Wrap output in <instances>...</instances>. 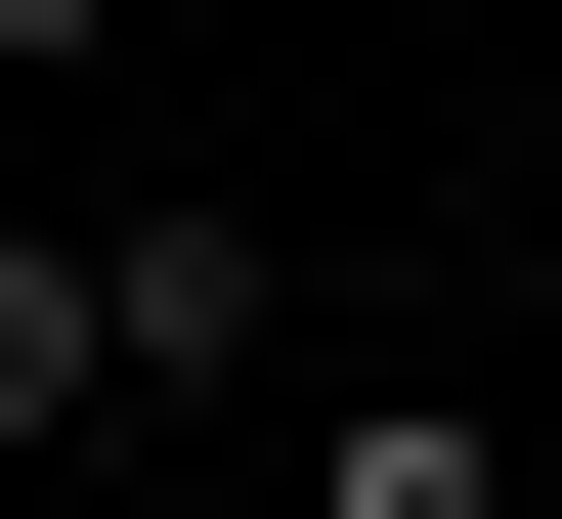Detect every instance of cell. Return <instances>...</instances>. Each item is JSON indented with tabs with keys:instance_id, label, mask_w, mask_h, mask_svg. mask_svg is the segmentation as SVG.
<instances>
[{
	"instance_id": "cell-1",
	"label": "cell",
	"mask_w": 562,
	"mask_h": 519,
	"mask_svg": "<svg viewBox=\"0 0 562 519\" xmlns=\"http://www.w3.org/2000/svg\"><path fill=\"white\" fill-rule=\"evenodd\" d=\"M87 260H131V390H260V347H303V260H260V217H87Z\"/></svg>"
},
{
	"instance_id": "cell-2",
	"label": "cell",
	"mask_w": 562,
	"mask_h": 519,
	"mask_svg": "<svg viewBox=\"0 0 562 519\" xmlns=\"http://www.w3.org/2000/svg\"><path fill=\"white\" fill-rule=\"evenodd\" d=\"M260 519H519V433H476V390H347V433H303Z\"/></svg>"
},
{
	"instance_id": "cell-3",
	"label": "cell",
	"mask_w": 562,
	"mask_h": 519,
	"mask_svg": "<svg viewBox=\"0 0 562 519\" xmlns=\"http://www.w3.org/2000/svg\"><path fill=\"white\" fill-rule=\"evenodd\" d=\"M87 390H131V260H87V217H0V433H87Z\"/></svg>"
},
{
	"instance_id": "cell-4",
	"label": "cell",
	"mask_w": 562,
	"mask_h": 519,
	"mask_svg": "<svg viewBox=\"0 0 562 519\" xmlns=\"http://www.w3.org/2000/svg\"><path fill=\"white\" fill-rule=\"evenodd\" d=\"M87 44H131V0H0V87H87Z\"/></svg>"
},
{
	"instance_id": "cell-5",
	"label": "cell",
	"mask_w": 562,
	"mask_h": 519,
	"mask_svg": "<svg viewBox=\"0 0 562 519\" xmlns=\"http://www.w3.org/2000/svg\"><path fill=\"white\" fill-rule=\"evenodd\" d=\"M173 519H260V476H173Z\"/></svg>"
}]
</instances>
